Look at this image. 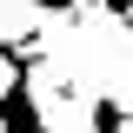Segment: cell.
<instances>
[{
    "label": "cell",
    "mask_w": 133,
    "mask_h": 133,
    "mask_svg": "<svg viewBox=\"0 0 133 133\" xmlns=\"http://www.w3.org/2000/svg\"><path fill=\"white\" fill-rule=\"evenodd\" d=\"M33 73H40V53H20L7 66V87H0V133H53V120L40 113V93H33Z\"/></svg>",
    "instance_id": "1"
},
{
    "label": "cell",
    "mask_w": 133,
    "mask_h": 133,
    "mask_svg": "<svg viewBox=\"0 0 133 133\" xmlns=\"http://www.w3.org/2000/svg\"><path fill=\"white\" fill-rule=\"evenodd\" d=\"M133 127V107L120 93H87V133H127Z\"/></svg>",
    "instance_id": "2"
},
{
    "label": "cell",
    "mask_w": 133,
    "mask_h": 133,
    "mask_svg": "<svg viewBox=\"0 0 133 133\" xmlns=\"http://www.w3.org/2000/svg\"><path fill=\"white\" fill-rule=\"evenodd\" d=\"M20 53H40V33H14V40H7V33H0V60L14 66Z\"/></svg>",
    "instance_id": "3"
},
{
    "label": "cell",
    "mask_w": 133,
    "mask_h": 133,
    "mask_svg": "<svg viewBox=\"0 0 133 133\" xmlns=\"http://www.w3.org/2000/svg\"><path fill=\"white\" fill-rule=\"evenodd\" d=\"M33 7H40V14H53V20H87L80 0H33Z\"/></svg>",
    "instance_id": "4"
},
{
    "label": "cell",
    "mask_w": 133,
    "mask_h": 133,
    "mask_svg": "<svg viewBox=\"0 0 133 133\" xmlns=\"http://www.w3.org/2000/svg\"><path fill=\"white\" fill-rule=\"evenodd\" d=\"M127 133H133V127H127Z\"/></svg>",
    "instance_id": "5"
}]
</instances>
